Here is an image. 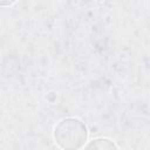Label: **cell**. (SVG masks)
Returning <instances> with one entry per match:
<instances>
[{
  "label": "cell",
  "mask_w": 150,
  "mask_h": 150,
  "mask_svg": "<svg viewBox=\"0 0 150 150\" xmlns=\"http://www.w3.org/2000/svg\"><path fill=\"white\" fill-rule=\"evenodd\" d=\"M15 2H16V0H0V6L1 7H8Z\"/></svg>",
  "instance_id": "3"
},
{
  "label": "cell",
  "mask_w": 150,
  "mask_h": 150,
  "mask_svg": "<svg viewBox=\"0 0 150 150\" xmlns=\"http://www.w3.org/2000/svg\"><path fill=\"white\" fill-rule=\"evenodd\" d=\"M54 142L64 150H75L84 148L88 141V129L86 124L75 117L61 120L53 131Z\"/></svg>",
  "instance_id": "1"
},
{
  "label": "cell",
  "mask_w": 150,
  "mask_h": 150,
  "mask_svg": "<svg viewBox=\"0 0 150 150\" xmlns=\"http://www.w3.org/2000/svg\"><path fill=\"white\" fill-rule=\"evenodd\" d=\"M84 148L87 149H117L118 145L115 144L111 139L105 138V137H100V138H95L88 143H86Z\"/></svg>",
  "instance_id": "2"
}]
</instances>
